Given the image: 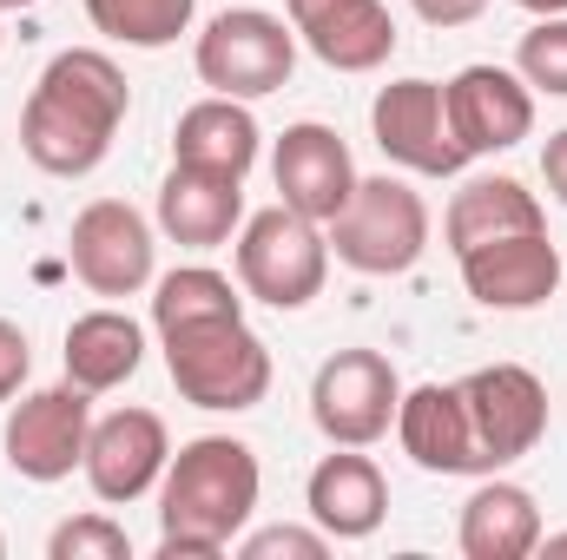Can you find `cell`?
<instances>
[{"mask_svg":"<svg viewBox=\"0 0 567 560\" xmlns=\"http://www.w3.org/2000/svg\"><path fill=\"white\" fill-rule=\"evenodd\" d=\"M126 106H133V86L113 66V53L66 46L47 60V73L33 80V93L20 106V152L47 178H86L113 152V133L126 126Z\"/></svg>","mask_w":567,"mask_h":560,"instance_id":"6da1fadb","label":"cell"},{"mask_svg":"<svg viewBox=\"0 0 567 560\" xmlns=\"http://www.w3.org/2000/svg\"><path fill=\"white\" fill-rule=\"evenodd\" d=\"M258 455L238 435H198L158 481V560H218L258 515Z\"/></svg>","mask_w":567,"mask_h":560,"instance_id":"7a4b0ae2","label":"cell"},{"mask_svg":"<svg viewBox=\"0 0 567 560\" xmlns=\"http://www.w3.org/2000/svg\"><path fill=\"white\" fill-rule=\"evenodd\" d=\"M165 370L172 390L192 409H258L271 396V343L245 323V317H218V323H185L165 330Z\"/></svg>","mask_w":567,"mask_h":560,"instance_id":"3957f363","label":"cell"},{"mask_svg":"<svg viewBox=\"0 0 567 560\" xmlns=\"http://www.w3.org/2000/svg\"><path fill=\"white\" fill-rule=\"evenodd\" d=\"M323 231L337 265H350L357 278H403L429 251V205L410 178H357L350 205Z\"/></svg>","mask_w":567,"mask_h":560,"instance_id":"277c9868","label":"cell"},{"mask_svg":"<svg viewBox=\"0 0 567 560\" xmlns=\"http://www.w3.org/2000/svg\"><path fill=\"white\" fill-rule=\"evenodd\" d=\"M330 278V231L290 205H271L245 218L238 231V290L271 303V310H303Z\"/></svg>","mask_w":567,"mask_h":560,"instance_id":"5b68a950","label":"cell"},{"mask_svg":"<svg viewBox=\"0 0 567 560\" xmlns=\"http://www.w3.org/2000/svg\"><path fill=\"white\" fill-rule=\"evenodd\" d=\"M198 80L225 100H271L278 86H290L297 73V27H284L278 13L265 7H225L205 33H198V53H192Z\"/></svg>","mask_w":567,"mask_h":560,"instance_id":"8992f818","label":"cell"},{"mask_svg":"<svg viewBox=\"0 0 567 560\" xmlns=\"http://www.w3.org/2000/svg\"><path fill=\"white\" fill-rule=\"evenodd\" d=\"M403 403V376L383 350H337L323 356L317 383H310V422L337 442V448H370L396 428Z\"/></svg>","mask_w":567,"mask_h":560,"instance_id":"52a82bcc","label":"cell"},{"mask_svg":"<svg viewBox=\"0 0 567 560\" xmlns=\"http://www.w3.org/2000/svg\"><path fill=\"white\" fill-rule=\"evenodd\" d=\"M455 390H462V409H468V428H475V448H482L488 475L522 462V455H535V442L548 435V390L522 363L468 370Z\"/></svg>","mask_w":567,"mask_h":560,"instance_id":"ba28073f","label":"cell"},{"mask_svg":"<svg viewBox=\"0 0 567 560\" xmlns=\"http://www.w3.org/2000/svg\"><path fill=\"white\" fill-rule=\"evenodd\" d=\"M86 435H93V396L80 383H53L13 403L0 448L20 481H66L86 462Z\"/></svg>","mask_w":567,"mask_h":560,"instance_id":"9c48e42d","label":"cell"},{"mask_svg":"<svg viewBox=\"0 0 567 560\" xmlns=\"http://www.w3.org/2000/svg\"><path fill=\"white\" fill-rule=\"evenodd\" d=\"M370 133H377L390 165H403L416 178H455L468 165V152L455 139V126H449V100H442L435 80H396V86H383L377 106H370Z\"/></svg>","mask_w":567,"mask_h":560,"instance_id":"30bf717a","label":"cell"},{"mask_svg":"<svg viewBox=\"0 0 567 560\" xmlns=\"http://www.w3.org/2000/svg\"><path fill=\"white\" fill-rule=\"evenodd\" d=\"M66 258H73V278L86 283L93 297H140L152 283V225L126 198H93L80 218H73V238H66Z\"/></svg>","mask_w":567,"mask_h":560,"instance_id":"8fae6325","label":"cell"},{"mask_svg":"<svg viewBox=\"0 0 567 560\" xmlns=\"http://www.w3.org/2000/svg\"><path fill=\"white\" fill-rule=\"evenodd\" d=\"M165 462H172V435L152 409H113V416L93 422L86 435V488L106 501V508H126L152 495L165 481Z\"/></svg>","mask_w":567,"mask_h":560,"instance_id":"7c38bea8","label":"cell"},{"mask_svg":"<svg viewBox=\"0 0 567 560\" xmlns=\"http://www.w3.org/2000/svg\"><path fill=\"white\" fill-rule=\"evenodd\" d=\"M449 126L468 158H488V152H515V145L535 133V86L508 66H462L449 86Z\"/></svg>","mask_w":567,"mask_h":560,"instance_id":"4fadbf2b","label":"cell"},{"mask_svg":"<svg viewBox=\"0 0 567 560\" xmlns=\"http://www.w3.org/2000/svg\"><path fill=\"white\" fill-rule=\"evenodd\" d=\"M271 178H278V205L330 225L350 205V191H357V158L330 126L297 120V126H284L278 152H271Z\"/></svg>","mask_w":567,"mask_h":560,"instance_id":"5bb4252c","label":"cell"},{"mask_svg":"<svg viewBox=\"0 0 567 560\" xmlns=\"http://www.w3.org/2000/svg\"><path fill=\"white\" fill-rule=\"evenodd\" d=\"M462 283L482 310H542L561 290V251L548 231H515L462 251Z\"/></svg>","mask_w":567,"mask_h":560,"instance_id":"9a60e30c","label":"cell"},{"mask_svg":"<svg viewBox=\"0 0 567 560\" xmlns=\"http://www.w3.org/2000/svg\"><path fill=\"white\" fill-rule=\"evenodd\" d=\"M297 40L330 73H377L396 53V20L383 0H284Z\"/></svg>","mask_w":567,"mask_h":560,"instance_id":"2e32d148","label":"cell"},{"mask_svg":"<svg viewBox=\"0 0 567 560\" xmlns=\"http://www.w3.org/2000/svg\"><path fill=\"white\" fill-rule=\"evenodd\" d=\"M396 442L423 475H488L455 383H416L396 403Z\"/></svg>","mask_w":567,"mask_h":560,"instance_id":"e0dca14e","label":"cell"},{"mask_svg":"<svg viewBox=\"0 0 567 560\" xmlns=\"http://www.w3.org/2000/svg\"><path fill=\"white\" fill-rule=\"evenodd\" d=\"M303 508L310 521L330 535V541H370L390 515V481L370 455L343 448V455H323L303 481Z\"/></svg>","mask_w":567,"mask_h":560,"instance_id":"ac0fdd59","label":"cell"},{"mask_svg":"<svg viewBox=\"0 0 567 560\" xmlns=\"http://www.w3.org/2000/svg\"><path fill=\"white\" fill-rule=\"evenodd\" d=\"M245 178H225V172H198V165H172L165 185H158V231L172 245H192V251H212L225 245L238 225H245Z\"/></svg>","mask_w":567,"mask_h":560,"instance_id":"d6986e66","label":"cell"},{"mask_svg":"<svg viewBox=\"0 0 567 560\" xmlns=\"http://www.w3.org/2000/svg\"><path fill=\"white\" fill-rule=\"evenodd\" d=\"M542 535H548L542 528V501L522 481H502V475H488L462 501V528H455L468 560H528L542 548Z\"/></svg>","mask_w":567,"mask_h":560,"instance_id":"ffe728a7","label":"cell"},{"mask_svg":"<svg viewBox=\"0 0 567 560\" xmlns=\"http://www.w3.org/2000/svg\"><path fill=\"white\" fill-rule=\"evenodd\" d=\"M258 145H265V133H258L251 106L212 93V100H198V106L178 113V126H172V165H198V172L245 178L258 165Z\"/></svg>","mask_w":567,"mask_h":560,"instance_id":"44dd1931","label":"cell"},{"mask_svg":"<svg viewBox=\"0 0 567 560\" xmlns=\"http://www.w3.org/2000/svg\"><path fill=\"white\" fill-rule=\"evenodd\" d=\"M66 383H80L86 396H106L120 383H133L145 363V330L126 310H86L66 323Z\"/></svg>","mask_w":567,"mask_h":560,"instance_id":"7402d4cb","label":"cell"},{"mask_svg":"<svg viewBox=\"0 0 567 560\" xmlns=\"http://www.w3.org/2000/svg\"><path fill=\"white\" fill-rule=\"evenodd\" d=\"M515 231H548L542 198L522 178H468L442 211V238H449L455 258L488 245V238H515Z\"/></svg>","mask_w":567,"mask_h":560,"instance_id":"603a6c76","label":"cell"},{"mask_svg":"<svg viewBox=\"0 0 567 560\" xmlns=\"http://www.w3.org/2000/svg\"><path fill=\"white\" fill-rule=\"evenodd\" d=\"M218 317H245V297L238 283L212 265H185V271H165L152 283V330H185V323H218Z\"/></svg>","mask_w":567,"mask_h":560,"instance_id":"cb8c5ba5","label":"cell"},{"mask_svg":"<svg viewBox=\"0 0 567 560\" xmlns=\"http://www.w3.org/2000/svg\"><path fill=\"white\" fill-rule=\"evenodd\" d=\"M198 0H86V20L120 40V46H172L178 33H192Z\"/></svg>","mask_w":567,"mask_h":560,"instance_id":"d4e9b609","label":"cell"},{"mask_svg":"<svg viewBox=\"0 0 567 560\" xmlns=\"http://www.w3.org/2000/svg\"><path fill=\"white\" fill-rule=\"evenodd\" d=\"M515 73H522L535 93L567 100V13L535 20V27L522 33V46H515Z\"/></svg>","mask_w":567,"mask_h":560,"instance_id":"484cf974","label":"cell"},{"mask_svg":"<svg viewBox=\"0 0 567 560\" xmlns=\"http://www.w3.org/2000/svg\"><path fill=\"white\" fill-rule=\"evenodd\" d=\"M47 560H133V541L113 515H73L47 535Z\"/></svg>","mask_w":567,"mask_h":560,"instance_id":"4316f807","label":"cell"},{"mask_svg":"<svg viewBox=\"0 0 567 560\" xmlns=\"http://www.w3.org/2000/svg\"><path fill=\"white\" fill-rule=\"evenodd\" d=\"M238 554L245 560H323L330 554V535L323 528H258V535H238Z\"/></svg>","mask_w":567,"mask_h":560,"instance_id":"83f0119b","label":"cell"},{"mask_svg":"<svg viewBox=\"0 0 567 560\" xmlns=\"http://www.w3.org/2000/svg\"><path fill=\"white\" fill-rule=\"evenodd\" d=\"M27 370H33V350H27V330L0 317V403H13V396H20V383H27Z\"/></svg>","mask_w":567,"mask_h":560,"instance_id":"f1b7e54d","label":"cell"},{"mask_svg":"<svg viewBox=\"0 0 567 560\" xmlns=\"http://www.w3.org/2000/svg\"><path fill=\"white\" fill-rule=\"evenodd\" d=\"M410 7L423 13L429 27H468V20H482L488 0H410Z\"/></svg>","mask_w":567,"mask_h":560,"instance_id":"f546056e","label":"cell"},{"mask_svg":"<svg viewBox=\"0 0 567 560\" xmlns=\"http://www.w3.org/2000/svg\"><path fill=\"white\" fill-rule=\"evenodd\" d=\"M542 178H548L555 205H567V133H555V139H548V152H542Z\"/></svg>","mask_w":567,"mask_h":560,"instance_id":"4dcf8cb0","label":"cell"},{"mask_svg":"<svg viewBox=\"0 0 567 560\" xmlns=\"http://www.w3.org/2000/svg\"><path fill=\"white\" fill-rule=\"evenodd\" d=\"M522 13H535V20H555V13H567V0H515Z\"/></svg>","mask_w":567,"mask_h":560,"instance_id":"1f68e13d","label":"cell"},{"mask_svg":"<svg viewBox=\"0 0 567 560\" xmlns=\"http://www.w3.org/2000/svg\"><path fill=\"white\" fill-rule=\"evenodd\" d=\"M535 554H567V535H542V548Z\"/></svg>","mask_w":567,"mask_h":560,"instance_id":"d6a6232c","label":"cell"},{"mask_svg":"<svg viewBox=\"0 0 567 560\" xmlns=\"http://www.w3.org/2000/svg\"><path fill=\"white\" fill-rule=\"evenodd\" d=\"M20 7H33V0H0V13H20Z\"/></svg>","mask_w":567,"mask_h":560,"instance_id":"836d02e7","label":"cell"},{"mask_svg":"<svg viewBox=\"0 0 567 560\" xmlns=\"http://www.w3.org/2000/svg\"><path fill=\"white\" fill-rule=\"evenodd\" d=\"M0 554H7V535H0Z\"/></svg>","mask_w":567,"mask_h":560,"instance_id":"e575fe53","label":"cell"},{"mask_svg":"<svg viewBox=\"0 0 567 560\" xmlns=\"http://www.w3.org/2000/svg\"><path fill=\"white\" fill-rule=\"evenodd\" d=\"M0 40H7V33H0Z\"/></svg>","mask_w":567,"mask_h":560,"instance_id":"d590c367","label":"cell"}]
</instances>
